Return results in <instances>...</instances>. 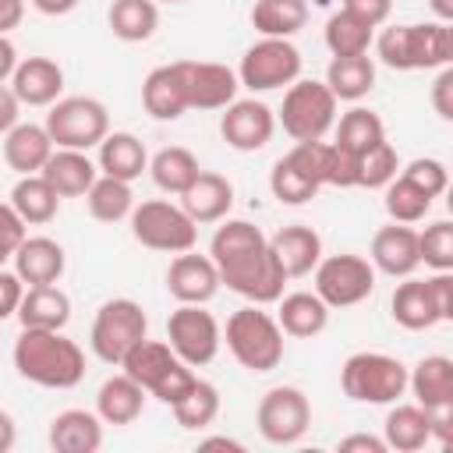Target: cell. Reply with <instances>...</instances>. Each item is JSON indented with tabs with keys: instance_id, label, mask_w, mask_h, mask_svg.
Listing matches in <instances>:
<instances>
[{
	"instance_id": "cell-49",
	"label": "cell",
	"mask_w": 453,
	"mask_h": 453,
	"mask_svg": "<svg viewBox=\"0 0 453 453\" xmlns=\"http://www.w3.org/2000/svg\"><path fill=\"white\" fill-rule=\"evenodd\" d=\"M343 11L354 14L357 21H365L368 28H379L389 21L393 14V0H343Z\"/></svg>"
},
{
	"instance_id": "cell-4",
	"label": "cell",
	"mask_w": 453,
	"mask_h": 453,
	"mask_svg": "<svg viewBox=\"0 0 453 453\" xmlns=\"http://www.w3.org/2000/svg\"><path fill=\"white\" fill-rule=\"evenodd\" d=\"M223 340L234 361L255 375H265L283 361V329L276 315L262 311V304L237 308L223 326Z\"/></svg>"
},
{
	"instance_id": "cell-46",
	"label": "cell",
	"mask_w": 453,
	"mask_h": 453,
	"mask_svg": "<svg viewBox=\"0 0 453 453\" xmlns=\"http://www.w3.org/2000/svg\"><path fill=\"white\" fill-rule=\"evenodd\" d=\"M400 170V156L389 142L375 145L368 156H361V180L357 188H386Z\"/></svg>"
},
{
	"instance_id": "cell-19",
	"label": "cell",
	"mask_w": 453,
	"mask_h": 453,
	"mask_svg": "<svg viewBox=\"0 0 453 453\" xmlns=\"http://www.w3.org/2000/svg\"><path fill=\"white\" fill-rule=\"evenodd\" d=\"M142 106L152 120H177L188 110V85L180 60L159 64L142 81Z\"/></svg>"
},
{
	"instance_id": "cell-48",
	"label": "cell",
	"mask_w": 453,
	"mask_h": 453,
	"mask_svg": "<svg viewBox=\"0 0 453 453\" xmlns=\"http://www.w3.org/2000/svg\"><path fill=\"white\" fill-rule=\"evenodd\" d=\"M25 237H28L25 219L14 212L11 202H0V269L14 258V251H18V244H21Z\"/></svg>"
},
{
	"instance_id": "cell-7",
	"label": "cell",
	"mask_w": 453,
	"mask_h": 453,
	"mask_svg": "<svg viewBox=\"0 0 453 453\" xmlns=\"http://www.w3.org/2000/svg\"><path fill=\"white\" fill-rule=\"evenodd\" d=\"M336 103L340 99L329 92L326 81L297 78L283 92V106L276 113V124L294 142H322L336 124Z\"/></svg>"
},
{
	"instance_id": "cell-51",
	"label": "cell",
	"mask_w": 453,
	"mask_h": 453,
	"mask_svg": "<svg viewBox=\"0 0 453 453\" xmlns=\"http://www.w3.org/2000/svg\"><path fill=\"white\" fill-rule=\"evenodd\" d=\"M432 106L442 120H453V67H439V78L432 81Z\"/></svg>"
},
{
	"instance_id": "cell-14",
	"label": "cell",
	"mask_w": 453,
	"mask_h": 453,
	"mask_svg": "<svg viewBox=\"0 0 453 453\" xmlns=\"http://www.w3.org/2000/svg\"><path fill=\"white\" fill-rule=\"evenodd\" d=\"M166 343L184 365L202 368L219 354L223 329L205 304H177L166 319Z\"/></svg>"
},
{
	"instance_id": "cell-59",
	"label": "cell",
	"mask_w": 453,
	"mask_h": 453,
	"mask_svg": "<svg viewBox=\"0 0 453 453\" xmlns=\"http://www.w3.org/2000/svg\"><path fill=\"white\" fill-rule=\"evenodd\" d=\"M198 446H202V449H234V453H244V442H237V439H226V435H212V439H202Z\"/></svg>"
},
{
	"instance_id": "cell-5",
	"label": "cell",
	"mask_w": 453,
	"mask_h": 453,
	"mask_svg": "<svg viewBox=\"0 0 453 453\" xmlns=\"http://www.w3.org/2000/svg\"><path fill=\"white\" fill-rule=\"evenodd\" d=\"M120 372H127L149 396H156L159 403H177L188 389H191V382L198 379L195 372H191V365H184L173 350H170V343H163V340H142V343H134L131 350H127V357L117 365Z\"/></svg>"
},
{
	"instance_id": "cell-43",
	"label": "cell",
	"mask_w": 453,
	"mask_h": 453,
	"mask_svg": "<svg viewBox=\"0 0 453 453\" xmlns=\"http://www.w3.org/2000/svg\"><path fill=\"white\" fill-rule=\"evenodd\" d=\"M382 191H386V212H389L393 223L414 226V223H421V219L428 216V209H432V198H428L414 180H407L403 173H396Z\"/></svg>"
},
{
	"instance_id": "cell-60",
	"label": "cell",
	"mask_w": 453,
	"mask_h": 453,
	"mask_svg": "<svg viewBox=\"0 0 453 453\" xmlns=\"http://www.w3.org/2000/svg\"><path fill=\"white\" fill-rule=\"evenodd\" d=\"M428 11L435 14V21H453V0H428Z\"/></svg>"
},
{
	"instance_id": "cell-31",
	"label": "cell",
	"mask_w": 453,
	"mask_h": 453,
	"mask_svg": "<svg viewBox=\"0 0 453 453\" xmlns=\"http://www.w3.org/2000/svg\"><path fill=\"white\" fill-rule=\"evenodd\" d=\"M18 319H21V329H64L71 322V297L57 283L25 287Z\"/></svg>"
},
{
	"instance_id": "cell-1",
	"label": "cell",
	"mask_w": 453,
	"mask_h": 453,
	"mask_svg": "<svg viewBox=\"0 0 453 453\" xmlns=\"http://www.w3.org/2000/svg\"><path fill=\"white\" fill-rule=\"evenodd\" d=\"M209 258L219 269V283L251 304H273L283 297L287 273L269 251V237L248 219H223L209 241Z\"/></svg>"
},
{
	"instance_id": "cell-9",
	"label": "cell",
	"mask_w": 453,
	"mask_h": 453,
	"mask_svg": "<svg viewBox=\"0 0 453 453\" xmlns=\"http://www.w3.org/2000/svg\"><path fill=\"white\" fill-rule=\"evenodd\" d=\"M127 219H131L134 241L152 251L180 255V251H191L198 241V223L180 205H173L166 198H149V202L134 205Z\"/></svg>"
},
{
	"instance_id": "cell-40",
	"label": "cell",
	"mask_w": 453,
	"mask_h": 453,
	"mask_svg": "<svg viewBox=\"0 0 453 453\" xmlns=\"http://www.w3.org/2000/svg\"><path fill=\"white\" fill-rule=\"evenodd\" d=\"M198 156L184 145H166L159 149L152 159H149V173L156 180L159 191H170V195H180L195 177H198Z\"/></svg>"
},
{
	"instance_id": "cell-44",
	"label": "cell",
	"mask_w": 453,
	"mask_h": 453,
	"mask_svg": "<svg viewBox=\"0 0 453 453\" xmlns=\"http://www.w3.org/2000/svg\"><path fill=\"white\" fill-rule=\"evenodd\" d=\"M372 32L365 21H357L354 14H347L343 7L326 21V46L333 57H357V53H368L372 46Z\"/></svg>"
},
{
	"instance_id": "cell-17",
	"label": "cell",
	"mask_w": 453,
	"mask_h": 453,
	"mask_svg": "<svg viewBox=\"0 0 453 453\" xmlns=\"http://www.w3.org/2000/svg\"><path fill=\"white\" fill-rule=\"evenodd\" d=\"M188 85V110H223L237 99V71L216 60H180Z\"/></svg>"
},
{
	"instance_id": "cell-6",
	"label": "cell",
	"mask_w": 453,
	"mask_h": 453,
	"mask_svg": "<svg viewBox=\"0 0 453 453\" xmlns=\"http://www.w3.org/2000/svg\"><path fill=\"white\" fill-rule=\"evenodd\" d=\"M340 389L354 403H396L407 393V365L382 350H357L340 368Z\"/></svg>"
},
{
	"instance_id": "cell-39",
	"label": "cell",
	"mask_w": 453,
	"mask_h": 453,
	"mask_svg": "<svg viewBox=\"0 0 453 453\" xmlns=\"http://www.w3.org/2000/svg\"><path fill=\"white\" fill-rule=\"evenodd\" d=\"M106 21L120 42H145L159 28V7L156 0H113Z\"/></svg>"
},
{
	"instance_id": "cell-23",
	"label": "cell",
	"mask_w": 453,
	"mask_h": 453,
	"mask_svg": "<svg viewBox=\"0 0 453 453\" xmlns=\"http://www.w3.org/2000/svg\"><path fill=\"white\" fill-rule=\"evenodd\" d=\"M269 251L276 255V262L287 273V280H297V276H308L319 265L322 237L304 223H290V226H280L269 237Z\"/></svg>"
},
{
	"instance_id": "cell-3",
	"label": "cell",
	"mask_w": 453,
	"mask_h": 453,
	"mask_svg": "<svg viewBox=\"0 0 453 453\" xmlns=\"http://www.w3.org/2000/svg\"><path fill=\"white\" fill-rule=\"evenodd\" d=\"M375 46L379 60L393 71H435L453 60V28L446 21L389 25Z\"/></svg>"
},
{
	"instance_id": "cell-10",
	"label": "cell",
	"mask_w": 453,
	"mask_h": 453,
	"mask_svg": "<svg viewBox=\"0 0 453 453\" xmlns=\"http://www.w3.org/2000/svg\"><path fill=\"white\" fill-rule=\"evenodd\" d=\"M53 149H78L88 152L110 134V113L92 96H64L50 106L46 124Z\"/></svg>"
},
{
	"instance_id": "cell-54",
	"label": "cell",
	"mask_w": 453,
	"mask_h": 453,
	"mask_svg": "<svg viewBox=\"0 0 453 453\" xmlns=\"http://www.w3.org/2000/svg\"><path fill=\"white\" fill-rule=\"evenodd\" d=\"M21 117V103L11 85H0V134H7Z\"/></svg>"
},
{
	"instance_id": "cell-25",
	"label": "cell",
	"mask_w": 453,
	"mask_h": 453,
	"mask_svg": "<svg viewBox=\"0 0 453 453\" xmlns=\"http://www.w3.org/2000/svg\"><path fill=\"white\" fill-rule=\"evenodd\" d=\"M11 262H14V273L21 276L25 287L57 283L67 269V255L53 237H25Z\"/></svg>"
},
{
	"instance_id": "cell-16",
	"label": "cell",
	"mask_w": 453,
	"mask_h": 453,
	"mask_svg": "<svg viewBox=\"0 0 453 453\" xmlns=\"http://www.w3.org/2000/svg\"><path fill=\"white\" fill-rule=\"evenodd\" d=\"M219 134L237 152H258L276 134V113L262 99H234L230 106H223Z\"/></svg>"
},
{
	"instance_id": "cell-18",
	"label": "cell",
	"mask_w": 453,
	"mask_h": 453,
	"mask_svg": "<svg viewBox=\"0 0 453 453\" xmlns=\"http://www.w3.org/2000/svg\"><path fill=\"white\" fill-rule=\"evenodd\" d=\"M219 287H223L219 269L209 255H195V251L173 255L166 269V290L170 297H177V304H209Z\"/></svg>"
},
{
	"instance_id": "cell-58",
	"label": "cell",
	"mask_w": 453,
	"mask_h": 453,
	"mask_svg": "<svg viewBox=\"0 0 453 453\" xmlns=\"http://www.w3.org/2000/svg\"><path fill=\"white\" fill-rule=\"evenodd\" d=\"M32 7L39 14H50V18H60V14H71L78 7V0H32Z\"/></svg>"
},
{
	"instance_id": "cell-50",
	"label": "cell",
	"mask_w": 453,
	"mask_h": 453,
	"mask_svg": "<svg viewBox=\"0 0 453 453\" xmlns=\"http://www.w3.org/2000/svg\"><path fill=\"white\" fill-rule=\"evenodd\" d=\"M21 294H25V283L14 269H0V322L18 315V304H21Z\"/></svg>"
},
{
	"instance_id": "cell-24",
	"label": "cell",
	"mask_w": 453,
	"mask_h": 453,
	"mask_svg": "<svg viewBox=\"0 0 453 453\" xmlns=\"http://www.w3.org/2000/svg\"><path fill=\"white\" fill-rule=\"evenodd\" d=\"M230 205H234V184L212 170H198V177L180 191V209L195 223H219L226 219Z\"/></svg>"
},
{
	"instance_id": "cell-30",
	"label": "cell",
	"mask_w": 453,
	"mask_h": 453,
	"mask_svg": "<svg viewBox=\"0 0 453 453\" xmlns=\"http://www.w3.org/2000/svg\"><path fill=\"white\" fill-rule=\"evenodd\" d=\"M39 173L50 180V188L60 198H78L92 188V180L99 177V166L78 149H53Z\"/></svg>"
},
{
	"instance_id": "cell-29",
	"label": "cell",
	"mask_w": 453,
	"mask_h": 453,
	"mask_svg": "<svg viewBox=\"0 0 453 453\" xmlns=\"http://www.w3.org/2000/svg\"><path fill=\"white\" fill-rule=\"evenodd\" d=\"M53 152V138L42 124H14L7 134H4V163L21 177V173H39L42 163L50 159Z\"/></svg>"
},
{
	"instance_id": "cell-57",
	"label": "cell",
	"mask_w": 453,
	"mask_h": 453,
	"mask_svg": "<svg viewBox=\"0 0 453 453\" xmlns=\"http://www.w3.org/2000/svg\"><path fill=\"white\" fill-rule=\"evenodd\" d=\"M14 442H18V425L7 411H0V453H11Z\"/></svg>"
},
{
	"instance_id": "cell-42",
	"label": "cell",
	"mask_w": 453,
	"mask_h": 453,
	"mask_svg": "<svg viewBox=\"0 0 453 453\" xmlns=\"http://www.w3.org/2000/svg\"><path fill=\"white\" fill-rule=\"evenodd\" d=\"M170 411H173V418H177L180 428L202 432V428H209V425L216 421V414H219V389H216L212 382H205V379H195L191 389H188L177 403H170Z\"/></svg>"
},
{
	"instance_id": "cell-8",
	"label": "cell",
	"mask_w": 453,
	"mask_h": 453,
	"mask_svg": "<svg viewBox=\"0 0 453 453\" xmlns=\"http://www.w3.org/2000/svg\"><path fill=\"white\" fill-rule=\"evenodd\" d=\"M149 336V319H145V308L131 297H110L99 304L96 319H92V333H88V343H92V354L106 365H120L127 357V350L134 343H142Z\"/></svg>"
},
{
	"instance_id": "cell-20",
	"label": "cell",
	"mask_w": 453,
	"mask_h": 453,
	"mask_svg": "<svg viewBox=\"0 0 453 453\" xmlns=\"http://www.w3.org/2000/svg\"><path fill=\"white\" fill-rule=\"evenodd\" d=\"M368 262L375 265V273H386L393 280L411 276L421 265V258H418V230L407 226V223H389V226L375 230Z\"/></svg>"
},
{
	"instance_id": "cell-47",
	"label": "cell",
	"mask_w": 453,
	"mask_h": 453,
	"mask_svg": "<svg viewBox=\"0 0 453 453\" xmlns=\"http://www.w3.org/2000/svg\"><path fill=\"white\" fill-rule=\"evenodd\" d=\"M400 173H403L407 180H414L428 198H439V195L449 188V170H446V163H442V159H432V156L411 159Z\"/></svg>"
},
{
	"instance_id": "cell-15",
	"label": "cell",
	"mask_w": 453,
	"mask_h": 453,
	"mask_svg": "<svg viewBox=\"0 0 453 453\" xmlns=\"http://www.w3.org/2000/svg\"><path fill=\"white\" fill-rule=\"evenodd\" d=\"M258 435L273 446H294L311 425V403L297 386H273L255 407Z\"/></svg>"
},
{
	"instance_id": "cell-36",
	"label": "cell",
	"mask_w": 453,
	"mask_h": 453,
	"mask_svg": "<svg viewBox=\"0 0 453 453\" xmlns=\"http://www.w3.org/2000/svg\"><path fill=\"white\" fill-rule=\"evenodd\" d=\"M326 85L336 99L343 103H357L375 88V64L368 53L357 57H333L326 67Z\"/></svg>"
},
{
	"instance_id": "cell-37",
	"label": "cell",
	"mask_w": 453,
	"mask_h": 453,
	"mask_svg": "<svg viewBox=\"0 0 453 453\" xmlns=\"http://www.w3.org/2000/svg\"><path fill=\"white\" fill-rule=\"evenodd\" d=\"M336 127V145L340 149H347L350 156H368L375 145H382L386 142V124H382V117L375 113V110H368V106H350L343 117H340V124H333Z\"/></svg>"
},
{
	"instance_id": "cell-27",
	"label": "cell",
	"mask_w": 453,
	"mask_h": 453,
	"mask_svg": "<svg viewBox=\"0 0 453 453\" xmlns=\"http://www.w3.org/2000/svg\"><path fill=\"white\" fill-rule=\"evenodd\" d=\"M389 315H393L396 326H403L411 333H421V329H432V326L442 322L428 280H414V276H403V283L393 290Z\"/></svg>"
},
{
	"instance_id": "cell-11",
	"label": "cell",
	"mask_w": 453,
	"mask_h": 453,
	"mask_svg": "<svg viewBox=\"0 0 453 453\" xmlns=\"http://www.w3.org/2000/svg\"><path fill=\"white\" fill-rule=\"evenodd\" d=\"M301 78V50L290 39H269L262 35L255 46L244 50L237 81L251 92H273Z\"/></svg>"
},
{
	"instance_id": "cell-53",
	"label": "cell",
	"mask_w": 453,
	"mask_h": 453,
	"mask_svg": "<svg viewBox=\"0 0 453 453\" xmlns=\"http://www.w3.org/2000/svg\"><path fill=\"white\" fill-rule=\"evenodd\" d=\"M336 449H340V453H386V439L368 435V432H354V435L340 439Z\"/></svg>"
},
{
	"instance_id": "cell-21",
	"label": "cell",
	"mask_w": 453,
	"mask_h": 453,
	"mask_svg": "<svg viewBox=\"0 0 453 453\" xmlns=\"http://www.w3.org/2000/svg\"><path fill=\"white\" fill-rule=\"evenodd\" d=\"M11 88L21 106H53L64 92V67L50 57H25L11 74Z\"/></svg>"
},
{
	"instance_id": "cell-55",
	"label": "cell",
	"mask_w": 453,
	"mask_h": 453,
	"mask_svg": "<svg viewBox=\"0 0 453 453\" xmlns=\"http://www.w3.org/2000/svg\"><path fill=\"white\" fill-rule=\"evenodd\" d=\"M25 18V0H0V35L18 28Z\"/></svg>"
},
{
	"instance_id": "cell-34",
	"label": "cell",
	"mask_w": 453,
	"mask_h": 453,
	"mask_svg": "<svg viewBox=\"0 0 453 453\" xmlns=\"http://www.w3.org/2000/svg\"><path fill=\"white\" fill-rule=\"evenodd\" d=\"M382 439L386 449L396 453H418L432 442V425H428V411L421 403H400L389 407L386 421H382Z\"/></svg>"
},
{
	"instance_id": "cell-41",
	"label": "cell",
	"mask_w": 453,
	"mask_h": 453,
	"mask_svg": "<svg viewBox=\"0 0 453 453\" xmlns=\"http://www.w3.org/2000/svg\"><path fill=\"white\" fill-rule=\"evenodd\" d=\"M85 202H88L92 219H99V223H120L134 209L131 184L127 180H117V177H106V173H99L92 180V188L85 191Z\"/></svg>"
},
{
	"instance_id": "cell-33",
	"label": "cell",
	"mask_w": 453,
	"mask_h": 453,
	"mask_svg": "<svg viewBox=\"0 0 453 453\" xmlns=\"http://www.w3.org/2000/svg\"><path fill=\"white\" fill-rule=\"evenodd\" d=\"M145 396L149 393L127 372L110 375L96 393V414L103 418V425H131L145 411Z\"/></svg>"
},
{
	"instance_id": "cell-32",
	"label": "cell",
	"mask_w": 453,
	"mask_h": 453,
	"mask_svg": "<svg viewBox=\"0 0 453 453\" xmlns=\"http://www.w3.org/2000/svg\"><path fill=\"white\" fill-rule=\"evenodd\" d=\"M96 149H99L96 166L106 177H117V180L131 184V180L142 177V170H149V152L131 131H110Z\"/></svg>"
},
{
	"instance_id": "cell-35",
	"label": "cell",
	"mask_w": 453,
	"mask_h": 453,
	"mask_svg": "<svg viewBox=\"0 0 453 453\" xmlns=\"http://www.w3.org/2000/svg\"><path fill=\"white\" fill-rule=\"evenodd\" d=\"M11 205H14V212L25 219V226H28V223H32V226H42V223H50V219L57 216L60 195L50 188V180H46L42 173H21V177L14 180V188H11Z\"/></svg>"
},
{
	"instance_id": "cell-56",
	"label": "cell",
	"mask_w": 453,
	"mask_h": 453,
	"mask_svg": "<svg viewBox=\"0 0 453 453\" xmlns=\"http://www.w3.org/2000/svg\"><path fill=\"white\" fill-rule=\"evenodd\" d=\"M14 67H18V50H14V42L7 35H0V85L11 81Z\"/></svg>"
},
{
	"instance_id": "cell-12",
	"label": "cell",
	"mask_w": 453,
	"mask_h": 453,
	"mask_svg": "<svg viewBox=\"0 0 453 453\" xmlns=\"http://www.w3.org/2000/svg\"><path fill=\"white\" fill-rule=\"evenodd\" d=\"M322 152H326V142H294V149L276 159L269 173V191L280 205H304L319 195V188H326Z\"/></svg>"
},
{
	"instance_id": "cell-2",
	"label": "cell",
	"mask_w": 453,
	"mask_h": 453,
	"mask_svg": "<svg viewBox=\"0 0 453 453\" xmlns=\"http://www.w3.org/2000/svg\"><path fill=\"white\" fill-rule=\"evenodd\" d=\"M11 357L18 375L42 389H74L85 379V350L64 329H21Z\"/></svg>"
},
{
	"instance_id": "cell-26",
	"label": "cell",
	"mask_w": 453,
	"mask_h": 453,
	"mask_svg": "<svg viewBox=\"0 0 453 453\" xmlns=\"http://www.w3.org/2000/svg\"><path fill=\"white\" fill-rule=\"evenodd\" d=\"M407 389L414 393V403L425 411L453 407V361L446 354H428L407 372Z\"/></svg>"
},
{
	"instance_id": "cell-52",
	"label": "cell",
	"mask_w": 453,
	"mask_h": 453,
	"mask_svg": "<svg viewBox=\"0 0 453 453\" xmlns=\"http://www.w3.org/2000/svg\"><path fill=\"white\" fill-rule=\"evenodd\" d=\"M428 287H432V297H435V308H439L442 322H449L453 319V276L435 273V276H428Z\"/></svg>"
},
{
	"instance_id": "cell-38",
	"label": "cell",
	"mask_w": 453,
	"mask_h": 453,
	"mask_svg": "<svg viewBox=\"0 0 453 453\" xmlns=\"http://www.w3.org/2000/svg\"><path fill=\"white\" fill-rule=\"evenodd\" d=\"M251 25L258 35L290 39L308 25V0H255Z\"/></svg>"
},
{
	"instance_id": "cell-22",
	"label": "cell",
	"mask_w": 453,
	"mask_h": 453,
	"mask_svg": "<svg viewBox=\"0 0 453 453\" xmlns=\"http://www.w3.org/2000/svg\"><path fill=\"white\" fill-rule=\"evenodd\" d=\"M46 442L53 453H96L103 446V418L85 407H67L50 421Z\"/></svg>"
},
{
	"instance_id": "cell-13",
	"label": "cell",
	"mask_w": 453,
	"mask_h": 453,
	"mask_svg": "<svg viewBox=\"0 0 453 453\" xmlns=\"http://www.w3.org/2000/svg\"><path fill=\"white\" fill-rule=\"evenodd\" d=\"M311 273H315V294L329 308H354L375 290V265L365 255H350V251L329 255L319 258Z\"/></svg>"
},
{
	"instance_id": "cell-61",
	"label": "cell",
	"mask_w": 453,
	"mask_h": 453,
	"mask_svg": "<svg viewBox=\"0 0 453 453\" xmlns=\"http://www.w3.org/2000/svg\"><path fill=\"white\" fill-rule=\"evenodd\" d=\"M156 4H184V0H156Z\"/></svg>"
},
{
	"instance_id": "cell-45",
	"label": "cell",
	"mask_w": 453,
	"mask_h": 453,
	"mask_svg": "<svg viewBox=\"0 0 453 453\" xmlns=\"http://www.w3.org/2000/svg\"><path fill=\"white\" fill-rule=\"evenodd\" d=\"M418 258L435 273L453 269V223L449 219H435L425 230H418Z\"/></svg>"
},
{
	"instance_id": "cell-28",
	"label": "cell",
	"mask_w": 453,
	"mask_h": 453,
	"mask_svg": "<svg viewBox=\"0 0 453 453\" xmlns=\"http://www.w3.org/2000/svg\"><path fill=\"white\" fill-rule=\"evenodd\" d=\"M276 322H280L283 336L311 340V336H319L329 326V304L315 290H294V294H283L280 297Z\"/></svg>"
}]
</instances>
